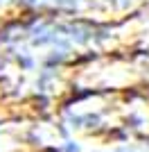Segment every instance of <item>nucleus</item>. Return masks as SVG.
<instances>
[{"mask_svg": "<svg viewBox=\"0 0 149 152\" xmlns=\"http://www.w3.org/2000/svg\"><path fill=\"white\" fill-rule=\"evenodd\" d=\"M124 23L20 14L0 23V95L61 102L74 70L120 52Z\"/></svg>", "mask_w": 149, "mask_h": 152, "instance_id": "obj_1", "label": "nucleus"}, {"mask_svg": "<svg viewBox=\"0 0 149 152\" xmlns=\"http://www.w3.org/2000/svg\"><path fill=\"white\" fill-rule=\"evenodd\" d=\"M147 93H149V86H147Z\"/></svg>", "mask_w": 149, "mask_h": 152, "instance_id": "obj_2", "label": "nucleus"}]
</instances>
